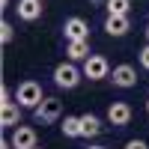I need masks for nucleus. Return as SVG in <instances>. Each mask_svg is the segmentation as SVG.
Segmentation results:
<instances>
[{"mask_svg":"<svg viewBox=\"0 0 149 149\" xmlns=\"http://www.w3.org/2000/svg\"><path fill=\"white\" fill-rule=\"evenodd\" d=\"M54 84L60 90H74V86L81 84V69L74 63H60L54 69Z\"/></svg>","mask_w":149,"mask_h":149,"instance_id":"f03ea898","label":"nucleus"},{"mask_svg":"<svg viewBox=\"0 0 149 149\" xmlns=\"http://www.w3.org/2000/svg\"><path fill=\"white\" fill-rule=\"evenodd\" d=\"M131 0H107V15H128Z\"/></svg>","mask_w":149,"mask_h":149,"instance_id":"2eb2a0df","label":"nucleus"},{"mask_svg":"<svg viewBox=\"0 0 149 149\" xmlns=\"http://www.w3.org/2000/svg\"><path fill=\"white\" fill-rule=\"evenodd\" d=\"M104 30H107V36H125L128 30H131V21H128V15H107L104 18Z\"/></svg>","mask_w":149,"mask_h":149,"instance_id":"1a4fd4ad","label":"nucleus"},{"mask_svg":"<svg viewBox=\"0 0 149 149\" xmlns=\"http://www.w3.org/2000/svg\"><path fill=\"white\" fill-rule=\"evenodd\" d=\"M63 33H66L69 42L90 39V24H86L84 18H78V15H72V18H66V24H63Z\"/></svg>","mask_w":149,"mask_h":149,"instance_id":"423d86ee","label":"nucleus"},{"mask_svg":"<svg viewBox=\"0 0 149 149\" xmlns=\"http://www.w3.org/2000/svg\"><path fill=\"white\" fill-rule=\"evenodd\" d=\"M146 113H149V102H146Z\"/></svg>","mask_w":149,"mask_h":149,"instance_id":"b1692460","label":"nucleus"},{"mask_svg":"<svg viewBox=\"0 0 149 149\" xmlns=\"http://www.w3.org/2000/svg\"><path fill=\"white\" fill-rule=\"evenodd\" d=\"M0 122H3V128H18L21 125V104H3Z\"/></svg>","mask_w":149,"mask_h":149,"instance_id":"9b49d317","label":"nucleus"},{"mask_svg":"<svg viewBox=\"0 0 149 149\" xmlns=\"http://www.w3.org/2000/svg\"><path fill=\"white\" fill-rule=\"evenodd\" d=\"M18 18H24V21H36L42 15V0H18Z\"/></svg>","mask_w":149,"mask_h":149,"instance_id":"9d476101","label":"nucleus"},{"mask_svg":"<svg viewBox=\"0 0 149 149\" xmlns=\"http://www.w3.org/2000/svg\"><path fill=\"white\" fill-rule=\"evenodd\" d=\"M12 36H15L12 24H9V21H3V24H0V39H3V45H9V42H12Z\"/></svg>","mask_w":149,"mask_h":149,"instance_id":"dca6fc26","label":"nucleus"},{"mask_svg":"<svg viewBox=\"0 0 149 149\" xmlns=\"http://www.w3.org/2000/svg\"><path fill=\"white\" fill-rule=\"evenodd\" d=\"M12 146L15 149H36V131L30 125H18V128H12Z\"/></svg>","mask_w":149,"mask_h":149,"instance_id":"0eeeda50","label":"nucleus"},{"mask_svg":"<svg viewBox=\"0 0 149 149\" xmlns=\"http://www.w3.org/2000/svg\"><path fill=\"white\" fill-rule=\"evenodd\" d=\"M125 149H149V146H146L143 140H128V143H125Z\"/></svg>","mask_w":149,"mask_h":149,"instance_id":"6ab92c4d","label":"nucleus"},{"mask_svg":"<svg viewBox=\"0 0 149 149\" xmlns=\"http://www.w3.org/2000/svg\"><path fill=\"white\" fill-rule=\"evenodd\" d=\"M42 86L36 84V81H24V84H18V90H15V104H21V107H39L42 104Z\"/></svg>","mask_w":149,"mask_h":149,"instance_id":"f257e3e1","label":"nucleus"},{"mask_svg":"<svg viewBox=\"0 0 149 149\" xmlns=\"http://www.w3.org/2000/svg\"><path fill=\"white\" fill-rule=\"evenodd\" d=\"M0 104H15V102H12V93L6 90V86L0 90Z\"/></svg>","mask_w":149,"mask_h":149,"instance_id":"f3484780","label":"nucleus"},{"mask_svg":"<svg viewBox=\"0 0 149 149\" xmlns=\"http://www.w3.org/2000/svg\"><path fill=\"white\" fill-rule=\"evenodd\" d=\"M146 42H149V27H146Z\"/></svg>","mask_w":149,"mask_h":149,"instance_id":"4be33fe9","label":"nucleus"},{"mask_svg":"<svg viewBox=\"0 0 149 149\" xmlns=\"http://www.w3.org/2000/svg\"><path fill=\"white\" fill-rule=\"evenodd\" d=\"M140 66H143V69H149V45L140 51Z\"/></svg>","mask_w":149,"mask_h":149,"instance_id":"a211bd4d","label":"nucleus"},{"mask_svg":"<svg viewBox=\"0 0 149 149\" xmlns=\"http://www.w3.org/2000/svg\"><path fill=\"white\" fill-rule=\"evenodd\" d=\"M107 122L110 125H128L131 122V104L128 102H113L107 107Z\"/></svg>","mask_w":149,"mask_h":149,"instance_id":"6e6552de","label":"nucleus"},{"mask_svg":"<svg viewBox=\"0 0 149 149\" xmlns=\"http://www.w3.org/2000/svg\"><path fill=\"white\" fill-rule=\"evenodd\" d=\"M110 74V63L102 57V54H90L84 60V78H90V81H102Z\"/></svg>","mask_w":149,"mask_h":149,"instance_id":"7ed1b4c3","label":"nucleus"},{"mask_svg":"<svg viewBox=\"0 0 149 149\" xmlns=\"http://www.w3.org/2000/svg\"><path fill=\"white\" fill-rule=\"evenodd\" d=\"M0 149H15V146H12V140H3V143H0Z\"/></svg>","mask_w":149,"mask_h":149,"instance_id":"aec40b11","label":"nucleus"},{"mask_svg":"<svg viewBox=\"0 0 149 149\" xmlns=\"http://www.w3.org/2000/svg\"><path fill=\"white\" fill-rule=\"evenodd\" d=\"M110 81H113V86L131 90V86H137V69L128 66V63H119V66H113V74H110Z\"/></svg>","mask_w":149,"mask_h":149,"instance_id":"39448f33","label":"nucleus"},{"mask_svg":"<svg viewBox=\"0 0 149 149\" xmlns=\"http://www.w3.org/2000/svg\"><path fill=\"white\" fill-rule=\"evenodd\" d=\"M33 113H36L39 122H57L60 116H63V102L54 98V95H48V98H42V104L36 107Z\"/></svg>","mask_w":149,"mask_h":149,"instance_id":"20e7f679","label":"nucleus"},{"mask_svg":"<svg viewBox=\"0 0 149 149\" xmlns=\"http://www.w3.org/2000/svg\"><path fill=\"white\" fill-rule=\"evenodd\" d=\"M0 3H3V9H6V6H9V0H0Z\"/></svg>","mask_w":149,"mask_h":149,"instance_id":"412c9836","label":"nucleus"},{"mask_svg":"<svg viewBox=\"0 0 149 149\" xmlns=\"http://www.w3.org/2000/svg\"><path fill=\"white\" fill-rule=\"evenodd\" d=\"M36 149H39V146H36Z\"/></svg>","mask_w":149,"mask_h":149,"instance_id":"393cba45","label":"nucleus"},{"mask_svg":"<svg viewBox=\"0 0 149 149\" xmlns=\"http://www.w3.org/2000/svg\"><path fill=\"white\" fill-rule=\"evenodd\" d=\"M90 149H104V146H90Z\"/></svg>","mask_w":149,"mask_h":149,"instance_id":"5701e85b","label":"nucleus"},{"mask_svg":"<svg viewBox=\"0 0 149 149\" xmlns=\"http://www.w3.org/2000/svg\"><path fill=\"white\" fill-rule=\"evenodd\" d=\"M60 128H63L66 137H84V131H81V116H66Z\"/></svg>","mask_w":149,"mask_h":149,"instance_id":"4468645a","label":"nucleus"},{"mask_svg":"<svg viewBox=\"0 0 149 149\" xmlns=\"http://www.w3.org/2000/svg\"><path fill=\"white\" fill-rule=\"evenodd\" d=\"M81 131H84V137H98L102 134V119L93 116V113H84L81 116Z\"/></svg>","mask_w":149,"mask_h":149,"instance_id":"ddd939ff","label":"nucleus"},{"mask_svg":"<svg viewBox=\"0 0 149 149\" xmlns=\"http://www.w3.org/2000/svg\"><path fill=\"white\" fill-rule=\"evenodd\" d=\"M66 57H69V63L86 60V57H90V39H81V42H69V45H66Z\"/></svg>","mask_w":149,"mask_h":149,"instance_id":"f8f14e48","label":"nucleus"}]
</instances>
